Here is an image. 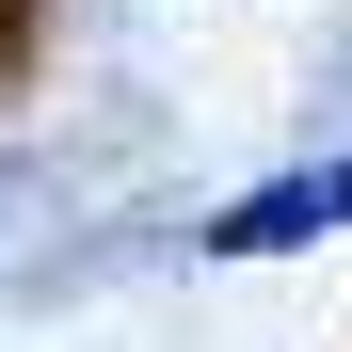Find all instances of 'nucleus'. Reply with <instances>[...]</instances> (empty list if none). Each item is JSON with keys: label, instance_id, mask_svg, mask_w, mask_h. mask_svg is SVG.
I'll list each match as a JSON object with an SVG mask.
<instances>
[{"label": "nucleus", "instance_id": "obj_1", "mask_svg": "<svg viewBox=\"0 0 352 352\" xmlns=\"http://www.w3.org/2000/svg\"><path fill=\"white\" fill-rule=\"evenodd\" d=\"M336 208H352V160H336V176H288V192H256V208H241V241H288V224H336Z\"/></svg>", "mask_w": 352, "mask_h": 352}]
</instances>
